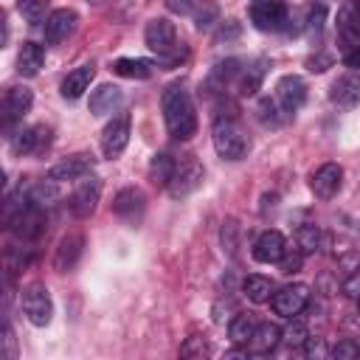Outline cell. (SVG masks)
Segmentation results:
<instances>
[{
	"label": "cell",
	"mask_w": 360,
	"mask_h": 360,
	"mask_svg": "<svg viewBox=\"0 0 360 360\" xmlns=\"http://www.w3.org/2000/svg\"><path fill=\"white\" fill-rule=\"evenodd\" d=\"M160 112L169 135L174 141H188L197 132V112L188 90L183 84H169L160 96Z\"/></svg>",
	"instance_id": "1"
},
{
	"label": "cell",
	"mask_w": 360,
	"mask_h": 360,
	"mask_svg": "<svg viewBox=\"0 0 360 360\" xmlns=\"http://www.w3.org/2000/svg\"><path fill=\"white\" fill-rule=\"evenodd\" d=\"M211 138H214V149L222 160H242L250 149L248 143V135L242 132V127L236 124V118H217L214 121V129H211Z\"/></svg>",
	"instance_id": "2"
},
{
	"label": "cell",
	"mask_w": 360,
	"mask_h": 360,
	"mask_svg": "<svg viewBox=\"0 0 360 360\" xmlns=\"http://www.w3.org/2000/svg\"><path fill=\"white\" fill-rule=\"evenodd\" d=\"M143 39H146V48L152 53H158L160 59H174L177 56V31H174L172 20H166V17L149 20L146 28H143Z\"/></svg>",
	"instance_id": "3"
},
{
	"label": "cell",
	"mask_w": 360,
	"mask_h": 360,
	"mask_svg": "<svg viewBox=\"0 0 360 360\" xmlns=\"http://www.w3.org/2000/svg\"><path fill=\"white\" fill-rule=\"evenodd\" d=\"M22 312L25 318L34 323V326H48L51 323V315H53V301H51V292L42 281H31L28 287H22Z\"/></svg>",
	"instance_id": "4"
},
{
	"label": "cell",
	"mask_w": 360,
	"mask_h": 360,
	"mask_svg": "<svg viewBox=\"0 0 360 360\" xmlns=\"http://www.w3.org/2000/svg\"><path fill=\"white\" fill-rule=\"evenodd\" d=\"M98 200H101V180L96 174L79 177L76 180V188L70 194V211H73V217H79V219L90 217L96 211Z\"/></svg>",
	"instance_id": "5"
},
{
	"label": "cell",
	"mask_w": 360,
	"mask_h": 360,
	"mask_svg": "<svg viewBox=\"0 0 360 360\" xmlns=\"http://www.w3.org/2000/svg\"><path fill=\"white\" fill-rule=\"evenodd\" d=\"M250 22L259 31H278L287 22V0H253Z\"/></svg>",
	"instance_id": "6"
},
{
	"label": "cell",
	"mask_w": 360,
	"mask_h": 360,
	"mask_svg": "<svg viewBox=\"0 0 360 360\" xmlns=\"http://www.w3.org/2000/svg\"><path fill=\"white\" fill-rule=\"evenodd\" d=\"M166 8L180 17H191L197 28H211L219 17V8L214 0H166Z\"/></svg>",
	"instance_id": "7"
},
{
	"label": "cell",
	"mask_w": 360,
	"mask_h": 360,
	"mask_svg": "<svg viewBox=\"0 0 360 360\" xmlns=\"http://www.w3.org/2000/svg\"><path fill=\"white\" fill-rule=\"evenodd\" d=\"M200 183H202V166H200V160L186 158L183 163H177L174 177H172V183L166 186V191H169L172 200H183V197H188Z\"/></svg>",
	"instance_id": "8"
},
{
	"label": "cell",
	"mask_w": 360,
	"mask_h": 360,
	"mask_svg": "<svg viewBox=\"0 0 360 360\" xmlns=\"http://www.w3.org/2000/svg\"><path fill=\"white\" fill-rule=\"evenodd\" d=\"M307 301H309V287L307 284H287L278 292H273L270 307L281 318H295V315H301V309L307 307Z\"/></svg>",
	"instance_id": "9"
},
{
	"label": "cell",
	"mask_w": 360,
	"mask_h": 360,
	"mask_svg": "<svg viewBox=\"0 0 360 360\" xmlns=\"http://www.w3.org/2000/svg\"><path fill=\"white\" fill-rule=\"evenodd\" d=\"M127 143H129V115H115L101 132V152L104 158L115 160L127 149Z\"/></svg>",
	"instance_id": "10"
},
{
	"label": "cell",
	"mask_w": 360,
	"mask_h": 360,
	"mask_svg": "<svg viewBox=\"0 0 360 360\" xmlns=\"http://www.w3.org/2000/svg\"><path fill=\"white\" fill-rule=\"evenodd\" d=\"M90 169H93V155L90 152H76V155H68V158L56 160L48 169V177L56 180V183H65V180H79V177L90 174Z\"/></svg>",
	"instance_id": "11"
},
{
	"label": "cell",
	"mask_w": 360,
	"mask_h": 360,
	"mask_svg": "<svg viewBox=\"0 0 360 360\" xmlns=\"http://www.w3.org/2000/svg\"><path fill=\"white\" fill-rule=\"evenodd\" d=\"M76 22H79V17H76L73 8H56V11H51L48 20H45V28H42L45 31V42L48 45L65 42L76 31Z\"/></svg>",
	"instance_id": "12"
},
{
	"label": "cell",
	"mask_w": 360,
	"mask_h": 360,
	"mask_svg": "<svg viewBox=\"0 0 360 360\" xmlns=\"http://www.w3.org/2000/svg\"><path fill=\"white\" fill-rule=\"evenodd\" d=\"M276 101L281 104L284 112H295L307 101V84H304V79L295 76V73L281 76L278 84H276Z\"/></svg>",
	"instance_id": "13"
},
{
	"label": "cell",
	"mask_w": 360,
	"mask_h": 360,
	"mask_svg": "<svg viewBox=\"0 0 360 360\" xmlns=\"http://www.w3.org/2000/svg\"><path fill=\"white\" fill-rule=\"evenodd\" d=\"M340 180H343V169H340L338 163H323V166H318V169L312 172V177H309V188H312L315 197L329 200V197L338 194Z\"/></svg>",
	"instance_id": "14"
},
{
	"label": "cell",
	"mask_w": 360,
	"mask_h": 360,
	"mask_svg": "<svg viewBox=\"0 0 360 360\" xmlns=\"http://www.w3.org/2000/svg\"><path fill=\"white\" fill-rule=\"evenodd\" d=\"M329 98L332 104L343 107V110H352L360 104V76L357 73H343L332 82V90H329Z\"/></svg>",
	"instance_id": "15"
},
{
	"label": "cell",
	"mask_w": 360,
	"mask_h": 360,
	"mask_svg": "<svg viewBox=\"0 0 360 360\" xmlns=\"http://www.w3.org/2000/svg\"><path fill=\"white\" fill-rule=\"evenodd\" d=\"M287 242L278 231H264L256 242H253V259L259 264H278V259L284 256Z\"/></svg>",
	"instance_id": "16"
},
{
	"label": "cell",
	"mask_w": 360,
	"mask_h": 360,
	"mask_svg": "<svg viewBox=\"0 0 360 360\" xmlns=\"http://www.w3.org/2000/svg\"><path fill=\"white\" fill-rule=\"evenodd\" d=\"M31 104H34V93L28 87H22V84L8 87L6 98H3V118H6V124L22 121V115L31 110Z\"/></svg>",
	"instance_id": "17"
},
{
	"label": "cell",
	"mask_w": 360,
	"mask_h": 360,
	"mask_svg": "<svg viewBox=\"0 0 360 360\" xmlns=\"http://www.w3.org/2000/svg\"><path fill=\"white\" fill-rule=\"evenodd\" d=\"M42 146H48V127H22L17 135H11L14 155H34Z\"/></svg>",
	"instance_id": "18"
},
{
	"label": "cell",
	"mask_w": 360,
	"mask_h": 360,
	"mask_svg": "<svg viewBox=\"0 0 360 360\" xmlns=\"http://www.w3.org/2000/svg\"><path fill=\"white\" fill-rule=\"evenodd\" d=\"M82 248H84V239H82L79 233L62 236L59 245H56V253H53V267H56L59 273L73 270V264H76L79 256H82Z\"/></svg>",
	"instance_id": "19"
},
{
	"label": "cell",
	"mask_w": 360,
	"mask_h": 360,
	"mask_svg": "<svg viewBox=\"0 0 360 360\" xmlns=\"http://www.w3.org/2000/svg\"><path fill=\"white\" fill-rule=\"evenodd\" d=\"M96 76V68L93 65H79L76 70H70L65 79H62V96L76 101L79 96H84V90H90V82Z\"/></svg>",
	"instance_id": "20"
},
{
	"label": "cell",
	"mask_w": 360,
	"mask_h": 360,
	"mask_svg": "<svg viewBox=\"0 0 360 360\" xmlns=\"http://www.w3.org/2000/svg\"><path fill=\"white\" fill-rule=\"evenodd\" d=\"M112 211L121 217V219H129V222H135L141 214H143V194L138 191V188H121L118 194H115V200H112Z\"/></svg>",
	"instance_id": "21"
},
{
	"label": "cell",
	"mask_w": 360,
	"mask_h": 360,
	"mask_svg": "<svg viewBox=\"0 0 360 360\" xmlns=\"http://www.w3.org/2000/svg\"><path fill=\"white\" fill-rule=\"evenodd\" d=\"M42 62H45L42 45H37V42H22V48H20V53H17V70H20V76H25V79L37 76L39 68H42Z\"/></svg>",
	"instance_id": "22"
},
{
	"label": "cell",
	"mask_w": 360,
	"mask_h": 360,
	"mask_svg": "<svg viewBox=\"0 0 360 360\" xmlns=\"http://www.w3.org/2000/svg\"><path fill=\"white\" fill-rule=\"evenodd\" d=\"M174 169H177V160L169 155V152H158L152 155L149 160V180L158 186V188H166L174 177Z\"/></svg>",
	"instance_id": "23"
},
{
	"label": "cell",
	"mask_w": 360,
	"mask_h": 360,
	"mask_svg": "<svg viewBox=\"0 0 360 360\" xmlns=\"http://www.w3.org/2000/svg\"><path fill=\"white\" fill-rule=\"evenodd\" d=\"M121 101V90L115 84H101L90 93V112L93 115H107L112 112V107Z\"/></svg>",
	"instance_id": "24"
},
{
	"label": "cell",
	"mask_w": 360,
	"mask_h": 360,
	"mask_svg": "<svg viewBox=\"0 0 360 360\" xmlns=\"http://www.w3.org/2000/svg\"><path fill=\"white\" fill-rule=\"evenodd\" d=\"M112 73H118L124 79H146L152 73V62L138 59V56H121L112 62Z\"/></svg>",
	"instance_id": "25"
},
{
	"label": "cell",
	"mask_w": 360,
	"mask_h": 360,
	"mask_svg": "<svg viewBox=\"0 0 360 360\" xmlns=\"http://www.w3.org/2000/svg\"><path fill=\"white\" fill-rule=\"evenodd\" d=\"M242 292L248 295V301H253V304H264V301L273 298V281H270L267 276L253 273V276H248V278L242 281Z\"/></svg>",
	"instance_id": "26"
},
{
	"label": "cell",
	"mask_w": 360,
	"mask_h": 360,
	"mask_svg": "<svg viewBox=\"0 0 360 360\" xmlns=\"http://www.w3.org/2000/svg\"><path fill=\"white\" fill-rule=\"evenodd\" d=\"M278 343H281V329L276 323H259L256 332H253V338H250V349L259 352V354L273 352Z\"/></svg>",
	"instance_id": "27"
},
{
	"label": "cell",
	"mask_w": 360,
	"mask_h": 360,
	"mask_svg": "<svg viewBox=\"0 0 360 360\" xmlns=\"http://www.w3.org/2000/svg\"><path fill=\"white\" fill-rule=\"evenodd\" d=\"M239 73V59H225V62H219L214 70H211V76L205 79V87H208V93H217V90H225V84L233 79Z\"/></svg>",
	"instance_id": "28"
},
{
	"label": "cell",
	"mask_w": 360,
	"mask_h": 360,
	"mask_svg": "<svg viewBox=\"0 0 360 360\" xmlns=\"http://www.w3.org/2000/svg\"><path fill=\"white\" fill-rule=\"evenodd\" d=\"M28 197H31V205L34 208H48V205H53V200H59V188H56V180H45V183H37V186H31L28 188Z\"/></svg>",
	"instance_id": "29"
},
{
	"label": "cell",
	"mask_w": 360,
	"mask_h": 360,
	"mask_svg": "<svg viewBox=\"0 0 360 360\" xmlns=\"http://www.w3.org/2000/svg\"><path fill=\"white\" fill-rule=\"evenodd\" d=\"M264 59H259L256 65H250L245 73H242V79H239V96H256V90L262 87V79H264Z\"/></svg>",
	"instance_id": "30"
},
{
	"label": "cell",
	"mask_w": 360,
	"mask_h": 360,
	"mask_svg": "<svg viewBox=\"0 0 360 360\" xmlns=\"http://www.w3.org/2000/svg\"><path fill=\"white\" fill-rule=\"evenodd\" d=\"M295 248L304 253V256H312L318 248H321V231H318V225H301L298 228V233H295Z\"/></svg>",
	"instance_id": "31"
},
{
	"label": "cell",
	"mask_w": 360,
	"mask_h": 360,
	"mask_svg": "<svg viewBox=\"0 0 360 360\" xmlns=\"http://www.w3.org/2000/svg\"><path fill=\"white\" fill-rule=\"evenodd\" d=\"M253 332H256V323H253V318L250 315H236L233 321H231V326H228V335H231V340L233 343H250V338H253Z\"/></svg>",
	"instance_id": "32"
},
{
	"label": "cell",
	"mask_w": 360,
	"mask_h": 360,
	"mask_svg": "<svg viewBox=\"0 0 360 360\" xmlns=\"http://www.w3.org/2000/svg\"><path fill=\"white\" fill-rule=\"evenodd\" d=\"M287 321H290V323L281 329V340H284L287 346H304V340L309 338V335H307V323H304L298 315H295V318H287Z\"/></svg>",
	"instance_id": "33"
},
{
	"label": "cell",
	"mask_w": 360,
	"mask_h": 360,
	"mask_svg": "<svg viewBox=\"0 0 360 360\" xmlns=\"http://www.w3.org/2000/svg\"><path fill=\"white\" fill-rule=\"evenodd\" d=\"M17 8H20V14H22L28 22H42V20H48V17H45V0H17Z\"/></svg>",
	"instance_id": "34"
},
{
	"label": "cell",
	"mask_w": 360,
	"mask_h": 360,
	"mask_svg": "<svg viewBox=\"0 0 360 360\" xmlns=\"http://www.w3.org/2000/svg\"><path fill=\"white\" fill-rule=\"evenodd\" d=\"M256 112H259V121L264 127H278L281 124V115H278V107H276L273 98H262L259 107H256Z\"/></svg>",
	"instance_id": "35"
},
{
	"label": "cell",
	"mask_w": 360,
	"mask_h": 360,
	"mask_svg": "<svg viewBox=\"0 0 360 360\" xmlns=\"http://www.w3.org/2000/svg\"><path fill=\"white\" fill-rule=\"evenodd\" d=\"M301 264H304V253H301L298 248H287V250H284V256L278 259V267H281V273H284V276L298 273V270H301Z\"/></svg>",
	"instance_id": "36"
},
{
	"label": "cell",
	"mask_w": 360,
	"mask_h": 360,
	"mask_svg": "<svg viewBox=\"0 0 360 360\" xmlns=\"http://www.w3.org/2000/svg\"><path fill=\"white\" fill-rule=\"evenodd\" d=\"M357 354H360V346L354 340H340L332 349V357H338V360H354Z\"/></svg>",
	"instance_id": "37"
},
{
	"label": "cell",
	"mask_w": 360,
	"mask_h": 360,
	"mask_svg": "<svg viewBox=\"0 0 360 360\" xmlns=\"http://www.w3.org/2000/svg\"><path fill=\"white\" fill-rule=\"evenodd\" d=\"M304 354H307V357H326L329 349H326L323 338H307V340H304Z\"/></svg>",
	"instance_id": "38"
},
{
	"label": "cell",
	"mask_w": 360,
	"mask_h": 360,
	"mask_svg": "<svg viewBox=\"0 0 360 360\" xmlns=\"http://www.w3.org/2000/svg\"><path fill=\"white\" fill-rule=\"evenodd\" d=\"M323 17H326V8H323L321 3H318V6H312V8L307 11V28H309V31H321Z\"/></svg>",
	"instance_id": "39"
},
{
	"label": "cell",
	"mask_w": 360,
	"mask_h": 360,
	"mask_svg": "<svg viewBox=\"0 0 360 360\" xmlns=\"http://www.w3.org/2000/svg\"><path fill=\"white\" fill-rule=\"evenodd\" d=\"M343 65L352 68V70H360V42H354L343 51Z\"/></svg>",
	"instance_id": "40"
},
{
	"label": "cell",
	"mask_w": 360,
	"mask_h": 360,
	"mask_svg": "<svg viewBox=\"0 0 360 360\" xmlns=\"http://www.w3.org/2000/svg\"><path fill=\"white\" fill-rule=\"evenodd\" d=\"M180 354H183V357H191V354H208V346L202 343V338H191V340L180 349Z\"/></svg>",
	"instance_id": "41"
},
{
	"label": "cell",
	"mask_w": 360,
	"mask_h": 360,
	"mask_svg": "<svg viewBox=\"0 0 360 360\" xmlns=\"http://www.w3.org/2000/svg\"><path fill=\"white\" fill-rule=\"evenodd\" d=\"M343 295H349V298H360V273H352V276L343 281Z\"/></svg>",
	"instance_id": "42"
},
{
	"label": "cell",
	"mask_w": 360,
	"mask_h": 360,
	"mask_svg": "<svg viewBox=\"0 0 360 360\" xmlns=\"http://www.w3.org/2000/svg\"><path fill=\"white\" fill-rule=\"evenodd\" d=\"M354 8H357V14H360V0H357V3H354Z\"/></svg>",
	"instance_id": "43"
},
{
	"label": "cell",
	"mask_w": 360,
	"mask_h": 360,
	"mask_svg": "<svg viewBox=\"0 0 360 360\" xmlns=\"http://www.w3.org/2000/svg\"><path fill=\"white\" fill-rule=\"evenodd\" d=\"M357 309H360V298H357Z\"/></svg>",
	"instance_id": "44"
},
{
	"label": "cell",
	"mask_w": 360,
	"mask_h": 360,
	"mask_svg": "<svg viewBox=\"0 0 360 360\" xmlns=\"http://www.w3.org/2000/svg\"><path fill=\"white\" fill-rule=\"evenodd\" d=\"M90 3H101V0H90Z\"/></svg>",
	"instance_id": "45"
}]
</instances>
